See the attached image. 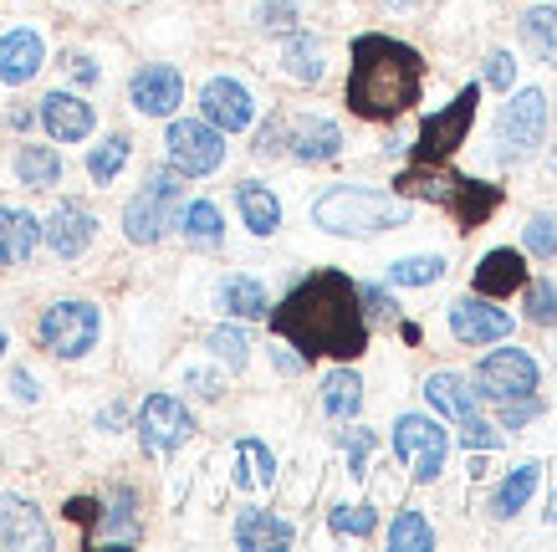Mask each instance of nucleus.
<instances>
[{
  "label": "nucleus",
  "instance_id": "obj_1",
  "mask_svg": "<svg viewBox=\"0 0 557 552\" xmlns=\"http://www.w3.org/2000/svg\"><path fill=\"white\" fill-rule=\"evenodd\" d=\"M267 318L276 338L292 343L302 358H343L348 364L369 348L363 302H358V286L343 271H312L307 282L292 286L282 307H271Z\"/></svg>",
  "mask_w": 557,
  "mask_h": 552
},
{
  "label": "nucleus",
  "instance_id": "obj_2",
  "mask_svg": "<svg viewBox=\"0 0 557 552\" xmlns=\"http://www.w3.org/2000/svg\"><path fill=\"white\" fill-rule=\"evenodd\" d=\"M424 62L420 51L394 41V36H358L354 41V68H348V108L369 123L409 113L420 102Z\"/></svg>",
  "mask_w": 557,
  "mask_h": 552
},
{
  "label": "nucleus",
  "instance_id": "obj_3",
  "mask_svg": "<svg viewBox=\"0 0 557 552\" xmlns=\"http://www.w3.org/2000/svg\"><path fill=\"white\" fill-rule=\"evenodd\" d=\"M312 225H322L327 235H379L409 225V200L405 195H384L369 184H333L322 189L312 205Z\"/></svg>",
  "mask_w": 557,
  "mask_h": 552
},
{
  "label": "nucleus",
  "instance_id": "obj_4",
  "mask_svg": "<svg viewBox=\"0 0 557 552\" xmlns=\"http://www.w3.org/2000/svg\"><path fill=\"white\" fill-rule=\"evenodd\" d=\"M399 195H420V200H430V205H445L466 231H475V225L496 210V200H502L491 184L466 180V174H445L440 164H409L405 174H399Z\"/></svg>",
  "mask_w": 557,
  "mask_h": 552
},
{
  "label": "nucleus",
  "instance_id": "obj_5",
  "mask_svg": "<svg viewBox=\"0 0 557 552\" xmlns=\"http://www.w3.org/2000/svg\"><path fill=\"white\" fill-rule=\"evenodd\" d=\"M180 210H185V174L180 169H153L144 189H138L134 200L123 205V235L134 241V246H159L170 225H180Z\"/></svg>",
  "mask_w": 557,
  "mask_h": 552
},
{
  "label": "nucleus",
  "instance_id": "obj_6",
  "mask_svg": "<svg viewBox=\"0 0 557 552\" xmlns=\"http://www.w3.org/2000/svg\"><path fill=\"white\" fill-rule=\"evenodd\" d=\"M424 400H430V409L445 419H456L460 440H466V451L486 455L502 445V436H496V425H486V415H481V394L471 389V379H460V373H430V384H424Z\"/></svg>",
  "mask_w": 557,
  "mask_h": 552
},
{
  "label": "nucleus",
  "instance_id": "obj_7",
  "mask_svg": "<svg viewBox=\"0 0 557 552\" xmlns=\"http://www.w3.org/2000/svg\"><path fill=\"white\" fill-rule=\"evenodd\" d=\"M98 333H102V312L92 302H77V297L51 302L47 312H41V322H36L41 348L57 353V358H83V353H92Z\"/></svg>",
  "mask_w": 557,
  "mask_h": 552
},
{
  "label": "nucleus",
  "instance_id": "obj_8",
  "mask_svg": "<svg viewBox=\"0 0 557 552\" xmlns=\"http://www.w3.org/2000/svg\"><path fill=\"white\" fill-rule=\"evenodd\" d=\"M394 455L399 466L414 476V481H435L445 470V455H450V436L435 415H399L394 425Z\"/></svg>",
  "mask_w": 557,
  "mask_h": 552
},
{
  "label": "nucleus",
  "instance_id": "obj_9",
  "mask_svg": "<svg viewBox=\"0 0 557 552\" xmlns=\"http://www.w3.org/2000/svg\"><path fill=\"white\" fill-rule=\"evenodd\" d=\"M164 149H170V164L180 174H189V180L215 174L225 164V134L215 123H205V118H174L170 134H164Z\"/></svg>",
  "mask_w": 557,
  "mask_h": 552
},
{
  "label": "nucleus",
  "instance_id": "obj_10",
  "mask_svg": "<svg viewBox=\"0 0 557 552\" xmlns=\"http://www.w3.org/2000/svg\"><path fill=\"white\" fill-rule=\"evenodd\" d=\"M475 102H481V87H466L445 113L424 118L420 144H414V164H445L466 144V134H471V123H475Z\"/></svg>",
  "mask_w": 557,
  "mask_h": 552
},
{
  "label": "nucleus",
  "instance_id": "obj_11",
  "mask_svg": "<svg viewBox=\"0 0 557 552\" xmlns=\"http://www.w3.org/2000/svg\"><path fill=\"white\" fill-rule=\"evenodd\" d=\"M475 394H481V400H496V404L537 394V364H532V353H522V348L486 353V358L475 364Z\"/></svg>",
  "mask_w": 557,
  "mask_h": 552
},
{
  "label": "nucleus",
  "instance_id": "obj_12",
  "mask_svg": "<svg viewBox=\"0 0 557 552\" xmlns=\"http://www.w3.org/2000/svg\"><path fill=\"white\" fill-rule=\"evenodd\" d=\"M195 436V415L185 409V400L174 394H149L138 409V440L149 455H174L185 440Z\"/></svg>",
  "mask_w": 557,
  "mask_h": 552
},
{
  "label": "nucleus",
  "instance_id": "obj_13",
  "mask_svg": "<svg viewBox=\"0 0 557 552\" xmlns=\"http://www.w3.org/2000/svg\"><path fill=\"white\" fill-rule=\"evenodd\" d=\"M282 144L297 164H327V159H338L343 154V128L333 118H282Z\"/></svg>",
  "mask_w": 557,
  "mask_h": 552
},
{
  "label": "nucleus",
  "instance_id": "obj_14",
  "mask_svg": "<svg viewBox=\"0 0 557 552\" xmlns=\"http://www.w3.org/2000/svg\"><path fill=\"white\" fill-rule=\"evenodd\" d=\"M128 102H134L144 118H170L180 102H185V77L170 62H149V68L134 72L128 83Z\"/></svg>",
  "mask_w": 557,
  "mask_h": 552
},
{
  "label": "nucleus",
  "instance_id": "obj_15",
  "mask_svg": "<svg viewBox=\"0 0 557 552\" xmlns=\"http://www.w3.org/2000/svg\"><path fill=\"white\" fill-rule=\"evenodd\" d=\"M542 134H547V98L537 87H527L502 108V144H507V154L522 159V154H532L542 144Z\"/></svg>",
  "mask_w": 557,
  "mask_h": 552
},
{
  "label": "nucleus",
  "instance_id": "obj_16",
  "mask_svg": "<svg viewBox=\"0 0 557 552\" xmlns=\"http://www.w3.org/2000/svg\"><path fill=\"white\" fill-rule=\"evenodd\" d=\"M450 333H456V343H471V348L502 343V338H511V312L491 307V297H460L450 302Z\"/></svg>",
  "mask_w": 557,
  "mask_h": 552
},
{
  "label": "nucleus",
  "instance_id": "obj_17",
  "mask_svg": "<svg viewBox=\"0 0 557 552\" xmlns=\"http://www.w3.org/2000/svg\"><path fill=\"white\" fill-rule=\"evenodd\" d=\"M200 108H205V123H215L220 134H240L256 123V98L236 77H210L200 87Z\"/></svg>",
  "mask_w": 557,
  "mask_h": 552
},
{
  "label": "nucleus",
  "instance_id": "obj_18",
  "mask_svg": "<svg viewBox=\"0 0 557 552\" xmlns=\"http://www.w3.org/2000/svg\"><path fill=\"white\" fill-rule=\"evenodd\" d=\"M0 542L11 552H51L47 512L26 496H0Z\"/></svg>",
  "mask_w": 557,
  "mask_h": 552
},
{
  "label": "nucleus",
  "instance_id": "obj_19",
  "mask_svg": "<svg viewBox=\"0 0 557 552\" xmlns=\"http://www.w3.org/2000/svg\"><path fill=\"white\" fill-rule=\"evenodd\" d=\"M92 235H98V216H92L87 205H77V200H62L47 216V225H41V241H47L62 261H77V256L92 246Z\"/></svg>",
  "mask_w": 557,
  "mask_h": 552
},
{
  "label": "nucleus",
  "instance_id": "obj_20",
  "mask_svg": "<svg viewBox=\"0 0 557 552\" xmlns=\"http://www.w3.org/2000/svg\"><path fill=\"white\" fill-rule=\"evenodd\" d=\"M36 118H41L47 138H57V144H83V138L92 134V123H98L92 102H83L77 93H47L41 108H36Z\"/></svg>",
  "mask_w": 557,
  "mask_h": 552
},
{
  "label": "nucleus",
  "instance_id": "obj_21",
  "mask_svg": "<svg viewBox=\"0 0 557 552\" xmlns=\"http://www.w3.org/2000/svg\"><path fill=\"white\" fill-rule=\"evenodd\" d=\"M47 62V41L32 32V26H16V32L0 36V83L5 87H26Z\"/></svg>",
  "mask_w": 557,
  "mask_h": 552
},
{
  "label": "nucleus",
  "instance_id": "obj_22",
  "mask_svg": "<svg viewBox=\"0 0 557 552\" xmlns=\"http://www.w3.org/2000/svg\"><path fill=\"white\" fill-rule=\"evenodd\" d=\"M41 246V220L32 210L0 205V267H21L32 261V252Z\"/></svg>",
  "mask_w": 557,
  "mask_h": 552
},
{
  "label": "nucleus",
  "instance_id": "obj_23",
  "mask_svg": "<svg viewBox=\"0 0 557 552\" xmlns=\"http://www.w3.org/2000/svg\"><path fill=\"white\" fill-rule=\"evenodd\" d=\"M292 537H297V527L282 517H271V512H261V506H246L236 517V548H246V552L292 548Z\"/></svg>",
  "mask_w": 557,
  "mask_h": 552
},
{
  "label": "nucleus",
  "instance_id": "obj_24",
  "mask_svg": "<svg viewBox=\"0 0 557 552\" xmlns=\"http://www.w3.org/2000/svg\"><path fill=\"white\" fill-rule=\"evenodd\" d=\"M522 282H527L522 252H511V246L486 252V261L475 267V292L481 297H511V292H522Z\"/></svg>",
  "mask_w": 557,
  "mask_h": 552
},
{
  "label": "nucleus",
  "instance_id": "obj_25",
  "mask_svg": "<svg viewBox=\"0 0 557 552\" xmlns=\"http://www.w3.org/2000/svg\"><path fill=\"white\" fill-rule=\"evenodd\" d=\"M236 205H240V220H246L251 235H276V225H282V200H276L261 180H240Z\"/></svg>",
  "mask_w": 557,
  "mask_h": 552
},
{
  "label": "nucleus",
  "instance_id": "obj_26",
  "mask_svg": "<svg viewBox=\"0 0 557 552\" xmlns=\"http://www.w3.org/2000/svg\"><path fill=\"white\" fill-rule=\"evenodd\" d=\"M220 307H225L231 318L261 322V318L271 312V297H267V286L256 282V277L236 271V277H225V282H220Z\"/></svg>",
  "mask_w": 557,
  "mask_h": 552
},
{
  "label": "nucleus",
  "instance_id": "obj_27",
  "mask_svg": "<svg viewBox=\"0 0 557 552\" xmlns=\"http://www.w3.org/2000/svg\"><path fill=\"white\" fill-rule=\"evenodd\" d=\"M358 409H363V379H358L354 368H333V373L322 379V415L348 425Z\"/></svg>",
  "mask_w": 557,
  "mask_h": 552
},
{
  "label": "nucleus",
  "instance_id": "obj_28",
  "mask_svg": "<svg viewBox=\"0 0 557 552\" xmlns=\"http://www.w3.org/2000/svg\"><path fill=\"white\" fill-rule=\"evenodd\" d=\"M537 481H542V466L537 461H527V466H517V470H507V481L496 486V496H491V517H517L527 502H532V491H537Z\"/></svg>",
  "mask_w": 557,
  "mask_h": 552
},
{
  "label": "nucleus",
  "instance_id": "obj_29",
  "mask_svg": "<svg viewBox=\"0 0 557 552\" xmlns=\"http://www.w3.org/2000/svg\"><path fill=\"white\" fill-rule=\"evenodd\" d=\"M282 72L292 83H322V41L307 32H287V47H282Z\"/></svg>",
  "mask_w": 557,
  "mask_h": 552
},
{
  "label": "nucleus",
  "instance_id": "obj_30",
  "mask_svg": "<svg viewBox=\"0 0 557 552\" xmlns=\"http://www.w3.org/2000/svg\"><path fill=\"white\" fill-rule=\"evenodd\" d=\"M16 180L26 184V189H51V184L62 180V154L51 149V144H21Z\"/></svg>",
  "mask_w": 557,
  "mask_h": 552
},
{
  "label": "nucleus",
  "instance_id": "obj_31",
  "mask_svg": "<svg viewBox=\"0 0 557 552\" xmlns=\"http://www.w3.org/2000/svg\"><path fill=\"white\" fill-rule=\"evenodd\" d=\"M276 481V455L261 440H236V486L240 491H267Z\"/></svg>",
  "mask_w": 557,
  "mask_h": 552
},
{
  "label": "nucleus",
  "instance_id": "obj_32",
  "mask_svg": "<svg viewBox=\"0 0 557 552\" xmlns=\"http://www.w3.org/2000/svg\"><path fill=\"white\" fill-rule=\"evenodd\" d=\"M180 231H185L189 246H200V252H215L220 241H225V220L210 200H195L180 210Z\"/></svg>",
  "mask_w": 557,
  "mask_h": 552
},
{
  "label": "nucleus",
  "instance_id": "obj_33",
  "mask_svg": "<svg viewBox=\"0 0 557 552\" xmlns=\"http://www.w3.org/2000/svg\"><path fill=\"white\" fill-rule=\"evenodd\" d=\"M522 41L537 51L547 68H557V11L553 5H532L522 16Z\"/></svg>",
  "mask_w": 557,
  "mask_h": 552
},
{
  "label": "nucleus",
  "instance_id": "obj_34",
  "mask_svg": "<svg viewBox=\"0 0 557 552\" xmlns=\"http://www.w3.org/2000/svg\"><path fill=\"white\" fill-rule=\"evenodd\" d=\"M128 154H134V138H102L98 149L87 154V174H92V184H113L123 174V164H128Z\"/></svg>",
  "mask_w": 557,
  "mask_h": 552
},
{
  "label": "nucleus",
  "instance_id": "obj_35",
  "mask_svg": "<svg viewBox=\"0 0 557 552\" xmlns=\"http://www.w3.org/2000/svg\"><path fill=\"white\" fill-rule=\"evenodd\" d=\"M102 542H138V522H134V491H113V502L102 512V527H98Z\"/></svg>",
  "mask_w": 557,
  "mask_h": 552
},
{
  "label": "nucleus",
  "instance_id": "obj_36",
  "mask_svg": "<svg viewBox=\"0 0 557 552\" xmlns=\"http://www.w3.org/2000/svg\"><path fill=\"white\" fill-rule=\"evenodd\" d=\"M388 548L394 552H430L435 548V532H430V522L420 512H399V517L388 522Z\"/></svg>",
  "mask_w": 557,
  "mask_h": 552
},
{
  "label": "nucleus",
  "instance_id": "obj_37",
  "mask_svg": "<svg viewBox=\"0 0 557 552\" xmlns=\"http://www.w3.org/2000/svg\"><path fill=\"white\" fill-rule=\"evenodd\" d=\"M205 348L215 353V358H220L225 368H231V373H240V368L251 364V338L240 333V328H231V322H225V328H210Z\"/></svg>",
  "mask_w": 557,
  "mask_h": 552
},
{
  "label": "nucleus",
  "instance_id": "obj_38",
  "mask_svg": "<svg viewBox=\"0 0 557 552\" xmlns=\"http://www.w3.org/2000/svg\"><path fill=\"white\" fill-rule=\"evenodd\" d=\"M445 277V261L440 256H405V261H394L388 267V282L394 286H430Z\"/></svg>",
  "mask_w": 557,
  "mask_h": 552
},
{
  "label": "nucleus",
  "instance_id": "obj_39",
  "mask_svg": "<svg viewBox=\"0 0 557 552\" xmlns=\"http://www.w3.org/2000/svg\"><path fill=\"white\" fill-rule=\"evenodd\" d=\"M327 527H333L338 537H373V527H379V512H373L369 502L333 506V512H327Z\"/></svg>",
  "mask_w": 557,
  "mask_h": 552
},
{
  "label": "nucleus",
  "instance_id": "obj_40",
  "mask_svg": "<svg viewBox=\"0 0 557 552\" xmlns=\"http://www.w3.org/2000/svg\"><path fill=\"white\" fill-rule=\"evenodd\" d=\"M527 292V318L537 328H557V286L553 282H522Z\"/></svg>",
  "mask_w": 557,
  "mask_h": 552
},
{
  "label": "nucleus",
  "instance_id": "obj_41",
  "mask_svg": "<svg viewBox=\"0 0 557 552\" xmlns=\"http://www.w3.org/2000/svg\"><path fill=\"white\" fill-rule=\"evenodd\" d=\"M527 252L542 256V261H553V256H557V220L553 216H532V220H527Z\"/></svg>",
  "mask_w": 557,
  "mask_h": 552
},
{
  "label": "nucleus",
  "instance_id": "obj_42",
  "mask_svg": "<svg viewBox=\"0 0 557 552\" xmlns=\"http://www.w3.org/2000/svg\"><path fill=\"white\" fill-rule=\"evenodd\" d=\"M256 26H261V32H297V5H292V0L256 5Z\"/></svg>",
  "mask_w": 557,
  "mask_h": 552
},
{
  "label": "nucleus",
  "instance_id": "obj_43",
  "mask_svg": "<svg viewBox=\"0 0 557 552\" xmlns=\"http://www.w3.org/2000/svg\"><path fill=\"white\" fill-rule=\"evenodd\" d=\"M373 430H348L343 436V451H348V476H369V455H373Z\"/></svg>",
  "mask_w": 557,
  "mask_h": 552
},
{
  "label": "nucleus",
  "instance_id": "obj_44",
  "mask_svg": "<svg viewBox=\"0 0 557 552\" xmlns=\"http://www.w3.org/2000/svg\"><path fill=\"white\" fill-rule=\"evenodd\" d=\"M537 415H542L537 394H527V400H507L502 404V430H522V425H532Z\"/></svg>",
  "mask_w": 557,
  "mask_h": 552
},
{
  "label": "nucleus",
  "instance_id": "obj_45",
  "mask_svg": "<svg viewBox=\"0 0 557 552\" xmlns=\"http://www.w3.org/2000/svg\"><path fill=\"white\" fill-rule=\"evenodd\" d=\"M486 83H491V87H502V93H511V83H517V57H511V51H491Z\"/></svg>",
  "mask_w": 557,
  "mask_h": 552
},
{
  "label": "nucleus",
  "instance_id": "obj_46",
  "mask_svg": "<svg viewBox=\"0 0 557 552\" xmlns=\"http://www.w3.org/2000/svg\"><path fill=\"white\" fill-rule=\"evenodd\" d=\"M358 302H363V318H394V312H399L394 297L379 292V286H358Z\"/></svg>",
  "mask_w": 557,
  "mask_h": 552
},
{
  "label": "nucleus",
  "instance_id": "obj_47",
  "mask_svg": "<svg viewBox=\"0 0 557 552\" xmlns=\"http://www.w3.org/2000/svg\"><path fill=\"white\" fill-rule=\"evenodd\" d=\"M185 384L195 389L200 400H220V379H215V373H205V368H189V373H185Z\"/></svg>",
  "mask_w": 557,
  "mask_h": 552
},
{
  "label": "nucleus",
  "instance_id": "obj_48",
  "mask_svg": "<svg viewBox=\"0 0 557 552\" xmlns=\"http://www.w3.org/2000/svg\"><path fill=\"white\" fill-rule=\"evenodd\" d=\"M11 394H16L21 404H36V394H41V389H36V379L26 373V368H16V373H11Z\"/></svg>",
  "mask_w": 557,
  "mask_h": 552
},
{
  "label": "nucleus",
  "instance_id": "obj_49",
  "mask_svg": "<svg viewBox=\"0 0 557 552\" xmlns=\"http://www.w3.org/2000/svg\"><path fill=\"white\" fill-rule=\"evenodd\" d=\"M271 358H276V368H282V373H302V368H307V358H302V353H287V348H282V343L271 348Z\"/></svg>",
  "mask_w": 557,
  "mask_h": 552
},
{
  "label": "nucleus",
  "instance_id": "obj_50",
  "mask_svg": "<svg viewBox=\"0 0 557 552\" xmlns=\"http://www.w3.org/2000/svg\"><path fill=\"white\" fill-rule=\"evenodd\" d=\"M67 68L77 83H98V68H92V57H67Z\"/></svg>",
  "mask_w": 557,
  "mask_h": 552
},
{
  "label": "nucleus",
  "instance_id": "obj_51",
  "mask_svg": "<svg viewBox=\"0 0 557 552\" xmlns=\"http://www.w3.org/2000/svg\"><path fill=\"white\" fill-rule=\"evenodd\" d=\"M384 5H394V11H405V5H420V0H384Z\"/></svg>",
  "mask_w": 557,
  "mask_h": 552
},
{
  "label": "nucleus",
  "instance_id": "obj_52",
  "mask_svg": "<svg viewBox=\"0 0 557 552\" xmlns=\"http://www.w3.org/2000/svg\"><path fill=\"white\" fill-rule=\"evenodd\" d=\"M547 522H557V491H553V502H547Z\"/></svg>",
  "mask_w": 557,
  "mask_h": 552
},
{
  "label": "nucleus",
  "instance_id": "obj_53",
  "mask_svg": "<svg viewBox=\"0 0 557 552\" xmlns=\"http://www.w3.org/2000/svg\"><path fill=\"white\" fill-rule=\"evenodd\" d=\"M5 348H11V338H5V328H0V358H5Z\"/></svg>",
  "mask_w": 557,
  "mask_h": 552
}]
</instances>
